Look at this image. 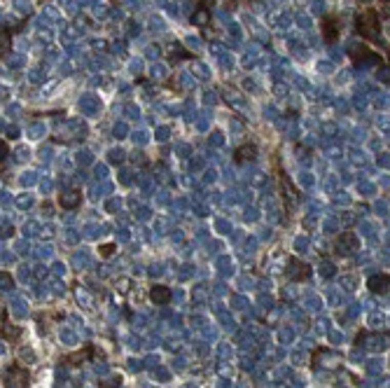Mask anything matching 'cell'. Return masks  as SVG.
Returning a JSON list of instances; mask_svg holds the SVG:
<instances>
[{
    "label": "cell",
    "mask_w": 390,
    "mask_h": 388,
    "mask_svg": "<svg viewBox=\"0 0 390 388\" xmlns=\"http://www.w3.org/2000/svg\"><path fill=\"white\" fill-rule=\"evenodd\" d=\"M355 24H358V33H360L362 37H376V35H379V31H381L379 16H376L374 10L362 12V14L355 19Z\"/></svg>",
    "instance_id": "obj_1"
},
{
    "label": "cell",
    "mask_w": 390,
    "mask_h": 388,
    "mask_svg": "<svg viewBox=\"0 0 390 388\" xmlns=\"http://www.w3.org/2000/svg\"><path fill=\"white\" fill-rule=\"evenodd\" d=\"M28 383H31V374H28V370H24V365L14 362V365L7 367V372H5L7 388H28Z\"/></svg>",
    "instance_id": "obj_2"
},
{
    "label": "cell",
    "mask_w": 390,
    "mask_h": 388,
    "mask_svg": "<svg viewBox=\"0 0 390 388\" xmlns=\"http://www.w3.org/2000/svg\"><path fill=\"white\" fill-rule=\"evenodd\" d=\"M290 269H288V276L292 278V281H306V278L311 276V267L306 264V262L297 260V257H290Z\"/></svg>",
    "instance_id": "obj_3"
},
{
    "label": "cell",
    "mask_w": 390,
    "mask_h": 388,
    "mask_svg": "<svg viewBox=\"0 0 390 388\" xmlns=\"http://www.w3.org/2000/svg\"><path fill=\"white\" fill-rule=\"evenodd\" d=\"M337 248H339V253L351 255V253H355V250L360 248V241L353 232H341V236L337 239Z\"/></svg>",
    "instance_id": "obj_4"
},
{
    "label": "cell",
    "mask_w": 390,
    "mask_h": 388,
    "mask_svg": "<svg viewBox=\"0 0 390 388\" xmlns=\"http://www.w3.org/2000/svg\"><path fill=\"white\" fill-rule=\"evenodd\" d=\"M171 297H173V295H171V288L161 285V283L150 288V299H152L157 307H166V304L171 302Z\"/></svg>",
    "instance_id": "obj_5"
},
{
    "label": "cell",
    "mask_w": 390,
    "mask_h": 388,
    "mask_svg": "<svg viewBox=\"0 0 390 388\" xmlns=\"http://www.w3.org/2000/svg\"><path fill=\"white\" fill-rule=\"evenodd\" d=\"M367 288L374 295H383L385 290L390 288V276H388V274H374V276H369Z\"/></svg>",
    "instance_id": "obj_6"
},
{
    "label": "cell",
    "mask_w": 390,
    "mask_h": 388,
    "mask_svg": "<svg viewBox=\"0 0 390 388\" xmlns=\"http://www.w3.org/2000/svg\"><path fill=\"white\" fill-rule=\"evenodd\" d=\"M320 28H322V37H325L327 43H334V40H337L339 26H337V19H334V16H325Z\"/></svg>",
    "instance_id": "obj_7"
},
{
    "label": "cell",
    "mask_w": 390,
    "mask_h": 388,
    "mask_svg": "<svg viewBox=\"0 0 390 388\" xmlns=\"http://www.w3.org/2000/svg\"><path fill=\"white\" fill-rule=\"evenodd\" d=\"M79 201H82V194H79L77 190H68V192H64V194L58 197L61 208H77Z\"/></svg>",
    "instance_id": "obj_8"
},
{
    "label": "cell",
    "mask_w": 390,
    "mask_h": 388,
    "mask_svg": "<svg viewBox=\"0 0 390 388\" xmlns=\"http://www.w3.org/2000/svg\"><path fill=\"white\" fill-rule=\"evenodd\" d=\"M255 157H257V148H255L253 143L236 150V161H253Z\"/></svg>",
    "instance_id": "obj_9"
},
{
    "label": "cell",
    "mask_w": 390,
    "mask_h": 388,
    "mask_svg": "<svg viewBox=\"0 0 390 388\" xmlns=\"http://www.w3.org/2000/svg\"><path fill=\"white\" fill-rule=\"evenodd\" d=\"M192 22H194L196 26H208V22H211V12H208V7H199V10L192 14Z\"/></svg>",
    "instance_id": "obj_10"
},
{
    "label": "cell",
    "mask_w": 390,
    "mask_h": 388,
    "mask_svg": "<svg viewBox=\"0 0 390 388\" xmlns=\"http://www.w3.org/2000/svg\"><path fill=\"white\" fill-rule=\"evenodd\" d=\"M94 356V346H85V351L82 353H73V356H68L66 360H70V365H82V360L85 358H91Z\"/></svg>",
    "instance_id": "obj_11"
},
{
    "label": "cell",
    "mask_w": 390,
    "mask_h": 388,
    "mask_svg": "<svg viewBox=\"0 0 390 388\" xmlns=\"http://www.w3.org/2000/svg\"><path fill=\"white\" fill-rule=\"evenodd\" d=\"M14 337H19V328H12V325L3 323V339H14Z\"/></svg>",
    "instance_id": "obj_12"
},
{
    "label": "cell",
    "mask_w": 390,
    "mask_h": 388,
    "mask_svg": "<svg viewBox=\"0 0 390 388\" xmlns=\"http://www.w3.org/2000/svg\"><path fill=\"white\" fill-rule=\"evenodd\" d=\"M100 255H103V257H110L112 255V250H115V246H112V243H106V246H100Z\"/></svg>",
    "instance_id": "obj_13"
},
{
    "label": "cell",
    "mask_w": 390,
    "mask_h": 388,
    "mask_svg": "<svg viewBox=\"0 0 390 388\" xmlns=\"http://www.w3.org/2000/svg\"><path fill=\"white\" fill-rule=\"evenodd\" d=\"M0 281H3V288H12V276H10V274H3V278H0Z\"/></svg>",
    "instance_id": "obj_14"
},
{
    "label": "cell",
    "mask_w": 390,
    "mask_h": 388,
    "mask_svg": "<svg viewBox=\"0 0 390 388\" xmlns=\"http://www.w3.org/2000/svg\"><path fill=\"white\" fill-rule=\"evenodd\" d=\"M7 47H10V33L3 31V49H7Z\"/></svg>",
    "instance_id": "obj_15"
},
{
    "label": "cell",
    "mask_w": 390,
    "mask_h": 388,
    "mask_svg": "<svg viewBox=\"0 0 390 388\" xmlns=\"http://www.w3.org/2000/svg\"><path fill=\"white\" fill-rule=\"evenodd\" d=\"M379 75H381V77H383V80H390V70H388V68H383Z\"/></svg>",
    "instance_id": "obj_16"
},
{
    "label": "cell",
    "mask_w": 390,
    "mask_h": 388,
    "mask_svg": "<svg viewBox=\"0 0 390 388\" xmlns=\"http://www.w3.org/2000/svg\"><path fill=\"white\" fill-rule=\"evenodd\" d=\"M0 152H3V159H5V157H7V145L5 143L0 145Z\"/></svg>",
    "instance_id": "obj_17"
}]
</instances>
